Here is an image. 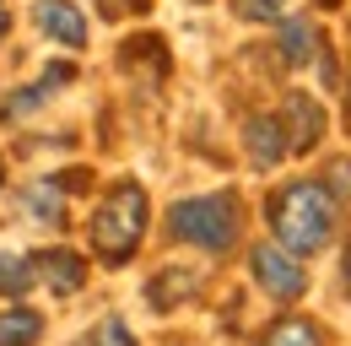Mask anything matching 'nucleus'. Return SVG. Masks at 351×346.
<instances>
[{
    "instance_id": "f257e3e1",
    "label": "nucleus",
    "mask_w": 351,
    "mask_h": 346,
    "mask_svg": "<svg viewBox=\"0 0 351 346\" xmlns=\"http://www.w3.org/2000/svg\"><path fill=\"white\" fill-rule=\"evenodd\" d=\"M265 211H270V233H276L281 249H292V255H313V249H324V244L335 238V195H330V184H319V178L281 184Z\"/></svg>"
},
{
    "instance_id": "f03ea898",
    "label": "nucleus",
    "mask_w": 351,
    "mask_h": 346,
    "mask_svg": "<svg viewBox=\"0 0 351 346\" xmlns=\"http://www.w3.org/2000/svg\"><path fill=\"white\" fill-rule=\"evenodd\" d=\"M141 238H146V189L125 178L92 211V249L103 255V265H125L141 249Z\"/></svg>"
},
{
    "instance_id": "7ed1b4c3",
    "label": "nucleus",
    "mask_w": 351,
    "mask_h": 346,
    "mask_svg": "<svg viewBox=\"0 0 351 346\" xmlns=\"http://www.w3.org/2000/svg\"><path fill=\"white\" fill-rule=\"evenodd\" d=\"M168 227H173V238H184V244H195L206 255H221V249L238 244V195L217 189V195L178 200L173 211H168Z\"/></svg>"
},
{
    "instance_id": "20e7f679",
    "label": "nucleus",
    "mask_w": 351,
    "mask_h": 346,
    "mask_svg": "<svg viewBox=\"0 0 351 346\" xmlns=\"http://www.w3.org/2000/svg\"><path fill=\"white\" fill-rule=\"evenodd\" d=\"M249 270H254V281L265 292L281 303L303 298V287H308V276H303V265L292 260V249H276V244H254L249 249Z\"/></svg>"
},
{
    "instance_id": "39448f33",
    "label": "nucleus",
    "mask_w": 351,
    "mask_h": 346,
    "mask_svg": "<svg viewBox=\"0 0 351 346\" xmlns=\"http://www.w3.org/2000/svg\"><path fill=\"white\" fill-rule=\"evenodd\" d=\"M281 125H287V146H292V152H313L319 135H324V108H319L308 92H287Z\"/></svg>"
},
{
    "instance_id": "423d86ee",
    "label": "nucleus",
    "mask_w": 351,
    "mask_h": 346,
    "mask_svg": "<svg viewBox=\"0 0 351 346\" xmlns=\"http://www.w3.org/2000/svg\"><path fill=\"white\" fill-rule=\"evenodd\" d=\"M243 152H249V163L254 168H276L292 146H287V125L276 119V114H249L243 119Z\"/></svg>"
},
{
    "instance_id": "0eeeda50",
    "label": "nucleus",
    "mask_w": 351,
    "mask_h": 346,
    "mask_svg": "<svg viewBox=\"0 0 351 346\" xmlns=\"http://www.w3.org/2000/svg\"><path fill=\"white\" fill-rule=\"evenodd\" d=\"M16 206L33 216L38 227H65V189H60V173L22 184V189H16Z\"/></svg>"
},
{
    "instance_id": "6e6552de",
    "label": "nucleus",
    "mask_w": 351,
    "mask_h": 346,
    "mask_svg": "<svg viewBox=\"0 0 351 346\" xmlns=\"http://www.w3.org/2000/svg\"><path fill=\"white\" fill-rule=\"evenodd\" d=\"M38 27L65 49H87V16L71 0H38Z\"/></svg>"
},
{
    "instance_id": "1a4fd4ad",
    "label": "nucleus",
    "mask_w": 351,
    "mask_h": 346,
    "mask_svg": "<svg viewBox=\"0 0 351 346\" xmlns=\"http://www.w3.org/2000/svg\"><path fill=\"white\" fill-rule=\"evenodd\" d=\"M200 270H189V265H162V276H152L146 281V303L152 308H178L184 298H195L200 292Z\"/></svg>"
},
{
    "instance_id": "9d476101",
    "label": "nucleus",
    "mask_w": 351,
    "mask_h": 346,
    "mask_svg": "<svg viewBox=\"0 0 351 346\" xmlns=\"http://www.w3.org/2000/svg\"><path fill=\"white\" fill-rule=\"evenodd\" d=\"M33 265H38V276L54 292H82V281H87V265L71 249H44V255H33Z\"/></svg>"
},
{
    "instance_id": "9b49d317",
    "label": "nucleus",
    "mask_w": 351,
    "mask_h": 346,
    "mask_svg": "<svg viewBox=\"0 0 351 346\" xmlns=\"http://www.w3.org/2000/svg\"><path fill=\"white\" fill-rule=\"evenodd\" d=\"M281 60L287 65H308L313 60V49H319V33H313V22L308 16H292V22H281Z\"/></svg>"
},
{
    "instance_id": "f8f14e48",
    "label": "nucleus",
    "mask_w": 351,
    "mask_h": 346,
    "mask_svg": "<svg viewBox=\"0 0 351 346\" xmlns=\"http://www.w3.org/2000/svg\"><path fill=\"white\" fill-rule=\"evenodd\" d=\"M260 346H324V336H319V325H313V319L287 314V319H276V325L260 336Z\"/></svg>"
},
{
    "instance_id": "ddd939ff",
    "label": "nucleus",
    "mask_w": 351,
    "mask_h": 346,
    "mask_svg": "<svg viewBox=\"0 0 351 346\" xmlns=\"http://www.w3.org/2000/svg\"><path fill=\"white\" fill-rule=\"evenodd\" d=\"M44 336V319L33 314V308H11V314H0V346H33Z\"/></svg>"
},
{
    "instance_id": "4468645a",
    "label": "nucleus",
    "mask_w": 351,
    "mask_h": 346,
    "mask_svg": "<svg viewBox=\"0 0 351 346\" xmlns=\"http://www.w3.org/2000/svg\"><path fill=\"white\" fill-rule=\"evenodd\" d=\"M60 82H71V65H49V71H44V82H33L27 92H22V97H11V103H5L0 114H5V119H16V114H27V108H38V103H44V97H49V92H54Z\"/></svg>"
},
{
    "instance_id": "2eb2a0df",
    "label": "nucleus",
    "mask_w": 351,
    "mask_h": 346,
    "mask_svg": "<svg viewBox=\"0 0 351 346\" xmlns=\"http://www.w3.org/2000/svg\"><path fill=\"white\" fill-rule=\"evenodd\" d=\"M33 281H38V265H33V260L0 255V292H11V298H16V292H27Z\"/></svg>"
},
{
    "instance_id": "dca6fc26",
    "label": "nucleus",
    "mask_w": 351,
    "mask_h": 346,
    "mask_svg": "<svg viewBox=\"0 0 351 346\" xmlns=\"http://www.w3.org/2000/svg\"><path fill=\"white\" fill-rule=\"evenodd\" d=\"M243 22H281L287 16V0H232Z\"/></svg>"
},
{
    "instance_id": "f3484780",
    "label": "nucleus",
    "mask_w": 351,
    "mask_h": 346,
    "mask_svg": "<svg viewBox=\"0 0 351 346\" xmlns=\"http://www.w3.org/2000/svg\"><path fill=\"white\" fill-rule=\"evenodd\" d=\"M82 346H135V336L125 330V319H114V314H108V319H103Z\"/></svg>"
},
{
    "instance_id": "a211bd4d",
    "label": "nucleus",
    "mask_w": 351,
    "mask_h": 346,
    "mask_svg": "<svg viewBox=\"0 0 351 346\" xmlns=\"http://www.w3.org/2000/svg\"><path fill=\"white\" fill-rule=\"evenodd\" d=\"M330 189L351 195V163H330Z\"/></svg>"
},
{
    "instance_id": "6ab92c4d",
    "label": "nucleus",
    "mask_w": 351,
    "mask_h": 346,
    "mask_svg": "<svg viewBox=\"0 0 351 346\" xmlns=\"http://www.w3.org/2000/svg\"><path fill=\"white\" fill-rule=\"evenodd\" d=\"M346 292H351V244H346Z\"/></svg>"
},
{
    "instance_id": "aec40b11",
    "label": "nucleus",
    "mask_w": 351,
    "mask_h": 346,
    "mask_svg": "<svg viewBox=\"0 0 351 346\" xmlns=\"http://www.w3.org/2000/svg\"><path fill=\"white\" fill-rule=\"evenodd\" d=\"M5 22H11V16H5V5H0V38H5Z\"/></svg>"
},
{
    "instance_id": "412c9836",
    "label": "nucleus",
    "mask_w": 351,
    "mask_h": 346,
    "mask_svg": "<svg viewBox=\"0 0 351 346\" xmlns=\"http://www.w3.org/2000/svg\"><path fill=\"white\" fill-rule=\"evenodd\" d=\"M0 184H5V168H0Z\"/></svg>"
}]
</instances>
